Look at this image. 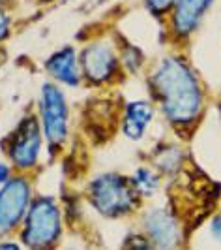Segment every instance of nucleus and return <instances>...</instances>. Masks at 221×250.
Masks as SVG:
<instances>
[{"mask_svg": "<svg viewBox=\"0 0 221 250\" xmlns=\"http://www.w3.org/2000/svg\"><path fill=\"white\" fill-rule=\"evenodd\" d=\"M39 2H45V4H49V2H55V0H39Z\"/></svg>", "mask_w": 221, "mask_h": 250, "instance_id": "412c9836", "label": "nucleus"}, {"mask_svg": "<svg viewBox=\"0 0 221 250\" xmlns=\"http://www.w3.org/2000/svg\"><path fill=\"white\" fill-rule=\"evenodd\" d=\"M92 205L105 216H122L137 203V192L131 181L118 173H103L88 187Z\"/></svg>", "mask_w": 221, "mask_h": 250, "instance_id": "f03ea898", "label": "nucleus"}, {"mask_svg": "<svg viewBox=\"0 0 221 250\" xmlns=\"http://www.w3.org/2000/svg\"><path fill=\"white\" fill-rule=\"evenodd\" d=\"M152 87L172 125L189 126L203 111L201 83L182 59H163L152 74Z\"/></svg>", "mask_w": 221, "mask_h": 250, "instance_id": "f257e3e1", "label": "nucleus"}, {"mask_svg": "<svg viewBox=\"0 0 221 250\" xmlns=\"http://www.w3.org/2000/svg\"><path fill=\"white\" fill-rule=\"evenodd\" d=\"M30 185L23 177H13L0 188V235L23 220L30 203Z\"/></svg>", "mask_w": 221, "mask_h": 250, "instance_id": "423d86ee", "label": "nucleus"}, {"mask_svg": "<svg viewBox=\"0 0 221 250\" xmlns=\"http://www.w3.org/2000/svg\"><path fill=\"white\" fill-rule=\"evenodd\" d=\"M214 0H174L172 4V30L178 36H189L201 25L204 13Z\"/></svg>", "mask_w": 221, "mask_h": 250, "instance_id": "1a4fd4ad", "label": "nucleus"}, {"mask_svg": "<svg viewBox=\"0 0 221 250\" xmlns=\"http://www.w3.org/2000/svg\"><path fill=\"white\" fill-rule=\"evenodd\" d=\"M47 72H49L56 81H60L68 87H77L81 81V72H79V61H77V53L72 45L64 47V49L53 53L49 61L45 64Z\"/></svg>", "mask_w": 221, "mask_h": 250, "instance_id": "9d476101", "label": "nucleus"}, {"mask_svg": "<svg viewBox=\"0 0 221 250\" xmlns=\"http://www.w3.org/2000/svg\"><path fill=\"white\" fill-rule=\"evenodd\" d=\"M118 62L114 45L107 40H99L83 49L79 66L92 83H107L116 74Z\"/></svg>", "mask_w": 221, "mask_h": 250, "instance_id": "0eeeda50", "label": "nucleus"}, {"mask_svg": "<svg viewBox=\"0 0 221 250\" xmlns=\"http://www.w3.org/2000/svg\"><path fill=\"white\" fill-rule=\"evenodd\" d=\"M122 62L129 72H137L143 66V62H145V57H143V53L137 49L135 45H128L122 51Z\"/></svg>", "mask_w": 221, "mask_h": 250, "instance_id": "4468645a", "label": "nucleus"}, {"mask_svg": "<svg viewBox=\"0 0 221 250\" xmlns=\"http://www.w3.org/2000/svg\"><path fill=\"white\" fill-rule=\"evenodd\" d=\"M154 117V107L145 100H135L129 102L126 105L124 111V121H122V130L128 139H139L145 136L147 128L150 126V121Z\"/></svg>", "mask_w": 221, "mask_h": 250, "instance_id": "9b49d317", "label": "nucleus"}, {"mask_svg": "<svg viewBox=\"0 0 221 250\" xmlns=\"http://www.w3.org/2000/svg\"><path fill=\"white\" fill-rule=\"evenodd\" d=\"M212 231H214V237L216 239L220 237V216L214 218V222H212Z\"/></svg>", "mask_w": 221, "mask_h": 250, "instance_id": "a211bd4d", "label": "nucleus"}, {"mask_svg": "<svg viewBox=\"0 0 221 250\" xmlns=\"http://www.w3.org/2000/svg\"><path fill=\"white\" fill-rule=\"evenodd\" d=\"M145 4L154 15H163L172 8L174 0H145Z\"/></svg>", "mask_w": 221, "mask_h": 250, "instance_id": "2eb2a0df", "label": "nucleus"}, {"mask_svg": "<svg viewBox=\"0 0 221 250\" xmlns=\"http://www.w3.org/2000/svg\"><path fill=\"white\" fill-rule=\"evenodd\" d=\"M131 185H133L137 194L148 198L160 188V177L156 175L152 169H148V167H139L135 171V175L131 177Z\"/></svg>", "mask_w": 221, "mask_h": 250, "instance_id": "f8f14e48", "label": "nucleus"}, {"mask_svg": "<svg viewBox=\"0 0 221 250\" xmlns=\"http://www.w3.org/2000/svg\"><path fill=\"white\" fill-rule=\"evenodd\" d=\"M0 249H19V245H15V243H0Z\"/></svg>", "mask_w": 221, "mask_h": 250, "instance_id": "6ab92c4d", "label": "nucleus"}, {"mask_svg": "<svg viewBox=\"0 0 221 250\" xmlns=\"http://www.w3.org/2000/svg\"><path fill=\"white\" fill-rule=\"evenodd\" d=\"M180 164H182V150L176 147H169L156 154V166L163 173H174Z\"/></svg>", "mask_w": 221, "mask_h": 250, "instance_id": "ddd939ff", "label": "nucleus"}, {"mask_svg": "<svg viewBox=\"0 0 221 250\" xmlns=\"http://www.w3.org/2000/svg\"><path fill=\"white\" fill-rule=\"evenodd\" d=\"M41 150V128L34 115H28L10 136L8 154L17 169L34 167Z\"/></svg>", "mask_w": 221, "mask_h": 250, "instance_id": "39448f33", "label": "nucleus"}, {"mask_svg": "<svg viewBox=\"0 0 221 250\" xmlns=\"http://www.w3.org/2000/svg\"><path fill=\"white\" fill-rule=\"evenodd\" d=\"M10 179H12V169H10V166L4 162H0V185L8 183Z\"/></svg>", "mask_w": 221, "mask_h": 250, "instance_id": "f3484780", "label": "nucleus"}, {"mask_svg": "<svg viewBox=\"0 0 221 250\" xmlns=\"http://www.w3.org/2000/svg\"><path fill=\"white\" fill-rule=\"evenodd\" d=\"M60 207L55 198L41 196L32 201L25 216L23 243L30 249H47L60 237Z\"/></svg>", "mask_w": 221, "mask_h": 250, "instance_id": "7ed1b4c3", "label": "nucleus"}, {"mask_svg": "<svg viewBox=\"0 0 221 250\" xmlns=\"http://www.w3.org/2000/svg\"><path fill=\"white\" fill-rule=\"evenodd\" d=\"M8 32H10V17L0 8V42L8 36Z\"/></svg>", "mask_w": 221, "mask_h": 250, "instance_id": "dca6fc26", "label": "nucleus"}, {"mask_svg": "<svg viewBox=\"0 0 221 250\" xmlns=\"http://www.w3.org/2000/svg\"><path fill=\"white\" fill-rule=\"evenodd\" d=\"M39 115L43 134L51 147H60L68 138V105L55 83H43L39 94Z\"/></svg>", "mask_w": 221, "mask_h": 250, "instance_id": "20e7f679", "label": "nucleus"}, {"mask_svg": "<svg viewBox=\"0 0 221 250\" xmlns=\"http://www.w3.org/2000/svg\"><path fill=\"white\" fill-rule=\"evenodd\" d=\"M145 229L150 245L158 249H174L182 241V228L167 209H150L145 214Z\"/></svg>", "mask_w": 221, "mask_h": 250, "instance_id": "6e6552de", "label": "nucleus"}, {"mask_svg": "<svg viewBox=\"0 0 221 250\" xmlns=\"http://www.w3.org/2000/svg\"><path fill=\"white\" fill-rule=\"evenodd\" d=\"M12 0H0V6H4V4H10Z\"/></svg>", "mask_w": 221, "mask_h": 250, "instance_id": "aec40b11", "label": "nucleus"}]
</instances>
